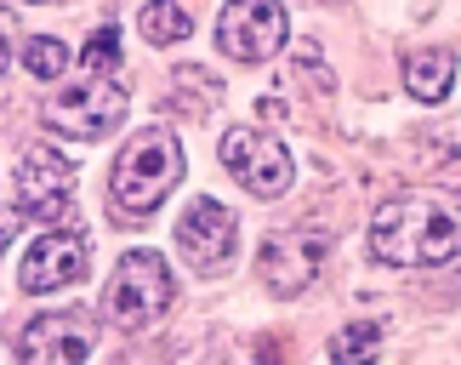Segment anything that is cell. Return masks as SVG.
<instances>
[{
  "instance_id": "ba28073f",
  "label": "cell",
  "mask_w": 461,
  "mask_h": 365,
  "mask_svg": "<svg viewBox=\"0 0 461 365\" xmlns=\"http://www.w3.org/2000/svg\"><path fill=\"white\" fill-rule=\"evenodd\" d=\"M222 166L234 171V178L251 188V195H262V200H279L291 188V154H285V143H279L274 132H257V126H234L222 137Z\"/></svg>"
},
{
  "instance_id": "e0dca14e",
  "label": "cell",
  "mask_w": 461,
  "mask_h": 365,
  "mask_svg": "<svg viewBox=\"0 0 461 365\" xmlns=\"http://www.w3.org/2000/svg\"><path fill=\"white\" fill-rule=\"evenodd\" d=\"M6 63H12V51H6V34H0V80H6Z\"/></svg>"
},
{
  "instance_id": "7c38bea8",
  "label": "cell",
  "mask_w": 461,
  "mask_h": 365,
  "mask_svg": "<svg viewBox=\"0 0 461 365\" xmlns=\"http://www.w3.org/2000/svg\"><path fill=\"white\" fill-rule=\"evenodd\" d=\"M450 86H456V58L450 51L428 46V51H411V58H404V92L416 103H445Z\"/></svg>"
},
{
  "instance_id": "277c9868",
  "label": "cell",
  "mask_w": 461,
  "mask_h": 365,
  "mask_svg": "<svg viewBox=\"0 0 461 365\" xmlns=\"http://www.w3.org/2000/svg\"><path fill=\"white\" fill-rule=\"evenodd\" d=\"M126 92H120L114 80L103 75H86V80H68L58 92L46 97V126L75 137V143H97L103 132H114L120 120H126Z\"/></svg>"
},
{
  "instance_id": "5b68a950",
  "label": "cell",
  "mask_w": 461,
  "mask_h": 365,
  "mask_svg": "<svg viewBox=\"0 0 461 365\" xmlns=\"http://www.w3.org/2000/svg\"><path fill=\"white\" fill-rule=\"evenodd\" d=\"M12 200H17L23 217L58 229L68 217V205H75V166H68L51 143H29L17 154V171H12Z\"/></svg>"
},
{
  "instance_id": "3957f363",
  "label": "cell",
  "mask_w": 461,
  "mask_h": 365,
  "mask_svg": "<svg viewBox=\"0 0 461 365\" xmlns=\"http://www.w3.org/2000/svg\"><path fill=\"white\" fill-rule=\"evenodd\" d=\"M171 297H176L171 263L159 251L137 246L114 263L109 291H103V315H109V325H120V332H143V325H154L171 308Z\"/></svg>"
},
{
  "instance_id": "52a82bcc",
  "label": "cell",
  "mask_w": 461,
  "mask_h": 365,
  "mask_svg": "<svg viewBox=\"0 0 461 365\" xmlns=\"http://www.w3.org/2000/svg\"><path fill=\"white\" fill-rule=\"evenodd\" d=\"M97 349V320L86 308H58V315H34L17 332V360L23 365H86Z\"/></svg>"
},
{
  "instance_id": "8992f818",
  "label": "cell",
  "mask_w": 461,
  "mask_h": 365,
  "mask_svg": "<svg viewBox=\"0 0 461 365\" xmlns=\"http://www.w3.org/2000/svg\"><path fill=\"white\" fill-rule=\"evenodd\" d=\"M330 251V234L313 229V223H303V229H285V234H268L257 251V274L262 286L274 291V297H303V291L313 286L319 263H325Z\"/></svg>"
},
{
  "instance_id": "4fadbf2b",
  "label": "cell",
  "mask_w": 461,
  "mask_h": 365,
  "mask_svg": "<svg viewBox=\"0 0 461 365\" xmlns=\"http://www.w3.org/2000/svg\"><path fill=\"white\" fill-rule=\"evenodd\" d=\"M376 354H382V325L370 320H353L330 337V365H370Z\"/></svg>"
},
{
  "instance_id": "6da1fadb",
  "label": "cell",
  "mask_w": 461,
  "mask_h": 365,
  "mask_svg": "<svg viewBox=\"0 0 461 365\" xmlns=\"http://www.w3.org/2000/svg\"><path fill=\"white\" fill-rule=\"evenodd\" d=\"M370 251L393 269H433L461 251V223L428 195H399L370 217Z\"/></svg>"
},
{
  "instance_id": "7a4b0ae2",
  "label": "cell",
  "mask_w": 461,
  "mask_h": 365,
  "mask_svg": "<svg viewBox=\"0 0 461 365\" xmlns=\"http://www.w3.org/2000/svg\"><path fill=\"white\" fill-rule=\"evenodd\" d=\"M176 178H183V143H176V132L171 126H143L126 149H120L109 195H114V205L126 217H149L176 188Z\"/></svg>"
},
{
  "instance_id": "9a60e30c",
  "label": "cell",
  "mask_w": 461,
  "mask_h": 365,
  "mask_svg": "<svg viewBox=\"0 0 461 365\" xmlns=\"http://www.w3.org/2000/svg\"><path fill=\"white\" fill-rule=\"evenodd\" d=\"M23 68L34 80H58L68 68V46L58 41V34H29L23 41Z\"/></svg>"
},
{
  "instance_id": "8fae6325",
  "label": "cell",
  "mask_w": 461,
  "mask_h": 365,
  "mask_svg": "<svg viewBox=\"0 0 461 365\" xmlns=\"http://www.w3.org/2000/svg\"><path fill=\"white\" fill-rule=\"evenodd\" d=\"M234 234L240 229H234V212H228V205H217L211 195H194L183 223H176V251L188 257V269L211 274L234 257Z\"/></svg>"
},
{
  "instance_id": "ac0fdd59",
  "label": "cell",
  "mask_w": 461,
  "mask_h": 365,
  "mask_svg": "<svg viewBox=\"0 0 461 365\" xmlns=\"http://www.w3.org/2000/svg\"><path fill=\"white\" fill-rule=\"evenodd\" d=\"M6 229H12V217H6V223H0V251H6Z\"/></svg>"
},
{
  "instance_id": "2e32d148",
  "label": "cell",
  "mask_w": 461,
  "mask_h": 365,
  "mask_svg": "<svg viewBox=\"0 0 461 365\" xmlns=\"http://www.w3.org/2000/svg\"><path fill=\"white\" fill-rule=\"evenodd\" d=\"M80 58H86V75H103V80H109V68L120 63V29H114V23L92 29V41H86Z\"/></svg>"
},
{
  "instance_id": "30bf717a",
  "label": "cell",
  "mask_w": 461,
  "mask_h": 365,
  "mask_svg": "<svg viewBox=\"0 0 461 365\" xmlns=\"http://www.w3.org/2000/svg\"><path fill=\"white\" fill-rule=\"evenodd\" d=\"M86 269H92V246H86V234H75V229H51V234H41V240L23 251V263H17V286L41 297V291L80 286Z\"/></svg>"
},
{
  "instance_id": "9c48e42d",
  "label": "cell",
  "mask_w": 461,
  "mask_h": 365,
  "mask_svg": "<svg viewBox=\"0 0 461 365\" xmlns=\"http://www.w3.org/2000/svg\"><path fill=\"white\" fill-rule=\"evenodd\" d=\"M285 34H291V17H285V6H274V0H240V6H222V17H217V41H222L228 58H240V63L274 58V51L285 46Z\"/></svg>"
},
{
  "instance_id": "5bb4252c",
  "label": "cell",
  "mask_w": 461,
  "mask_h": 365,
  "mask_svg": "<svg viewBox=\"0 0 461 365\" xmlns=\"http://www.w3.org/2000/svg\"><path fill=\"white\" fill-rule=\"evenodd\" d=\"M137 23H143V41L171 46V41H188V34H194V12L188 6H143Z\"/></svg>"
}]
</instances>
